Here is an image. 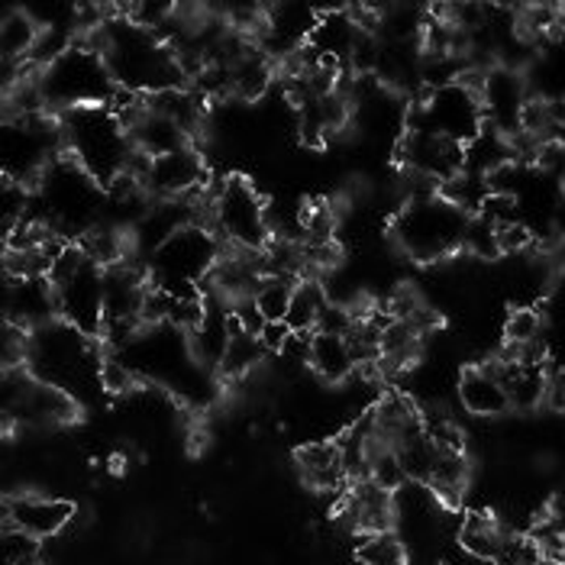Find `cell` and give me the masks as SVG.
<instances>
[{
  "label": "cell",
  "mask_w": 565,
  "mask_h": 565,
  "mask_svg": "<svg viewBox=\"0 0 565 565\" xmlns=\"http://www.w3.org/2000/svg\"><path fill=\"white\" fill-rule=\"evenodd\" d=\"M469 214L452 207L449 201H417L407 204L394 220V239L397 246L417 262H436L462 253Z\"/></svg>",
  "instance_id": "cell-4"
},
{
  "label": "cell",
  "mask_w": 565,
  "mask_h": 565,
  "mask_svg": "<svg viewBox=\"0 0 565 565\" xmlns=\"http://www.w3.org/2000/svg\"><path fill=\"white\" fill-rule=\"evenodd\" d=\"M62 132H65L68 159H75L100 188L114 184L127 172L132 152H136L127 127L107 107L68 110L62 120Z\"/></svg>",
  "instance_id": "cell-2"
},
{
  "label": "cell",
  "mask_w": 565,
  "mask_h": 565,
  "mask_svg": "<svg viewBox=\"0 0 565 565\" xmlns=\"http://www.w3.org/2000/svg\"><path fill=\"white\" fill-rule=\"evenodd\" d=\"M262 355H265V347L259 343V337H249V333H243L236 327V333L230 340V349H226V355L220 362V372L226 379H246L259 365Z\"/></svg>",
  "instance_id": "cell-29"
},
{
  "label": "cell",
  "mask_w": 565,
  "mask_h": 565,
  "mask_svg": "<svg viewBox=\"0 0 565 565\" xmlns=\"http://www.w3.org/2000/svg\"><path fill=\"white\" fill-rule=\"evenodd\" d=\"M543 407L563 414L565 411V372H553L546 382V394H543Z\"/></svg>",
  "instance_id": "cell-40"
},
{
  "label": "cell",
  "mask_w": 565,
  "mask_h": 565,
  "mask_svg": "<svg viewBox=\"0 0 565 565\" xmlns=\"http://www.w3.org/2000/svg\"><path fill=\"white\" fill-rule=\"evenodd\" d=\"M546 382H550L546 365H521L514 382L504 388L511 411H533V407H540L543 394H546Z\"/></svg>",
  "instance_id": "cell-28"
},
{
  "label": "cell",
  "mask_w": 565,
  "mask_h": 565,
  "mask_svg": "<svg viewBox=\"0 0 565 565\" xmlns=\"http://www.w3.org/2000/svg\"><path fill=\"white\" fill-rule=\"evenodd\" d=\"M149 107L156 114L174 120L188 136L204 124V97L198 90H188V87H172V90L152 94L149 97Z\"/></svg>",
  "instance_id": "cell-25"
},
{
  "label": "cell",
  "mask_w": 565,
  "mask_h": 565,
  "mask_svg": "<svg viewBox=\"0 0 565 565\" xmlns=\"http://www.w3.org/2000/svg\"><path fill=\"white\" fill-rule=\"evenodd\" d=\"M481 107H484V124L504 132L508 139H514L521 132L523 107L530 100L526 82L521 78L518 68H494L484 75L481 85Z\"/></svg>",
  "instance_id": "cell-10"
},
{
  "label": "cell",
  "mask_w": 565,
  "mask_h": 565,
  "mask_svg": "<svg viewBox=\"0 0 565 565\" xmlns=\"http://www.w3.org/2000/svg\"><path fill=\"white\" fill-rule=\"evenodd\" d=\"M298 469L307 488L313 491H340L349 484L347 466H343V449L337 439H317L298 449Z\"/></svg>",
  "instance_id": "cell-17"
},
{
  "label": "cell",
  "mask_w": 565,
  "mask_h": 565,
  "mask_svg": "<svg viewBox=\"0 0 565 565\" xmlns=\"http://www.w3.org/2000/svg\"><path fill=\"white\" fill-rule=\"evenodd\" d=\"M40 90L45 107H62L68 114L82 107H107L120 87L97 49L72 45L52 65H45L40 75Z\"/></svg>",
  "instance_id": "cell-3"
},
{
  "label": "cell",
  "mask_w": 565,
  "mask_h": 565,
  "mask_svg": "<svg viewBox=\"0 0 565 565\" xmlns=\"http://www.w3.org/2000/svg\"><path fill=\"white\" fill-rule=\"evenodd\" d=\"M397 159L407 172H420L446 184L449 178L466 172V146L446 139L434 130H407L401 136Z\"/></svg>",
  "instance_id": "cell-9"
},
{
  "label": "cell",
  "mask_w": 565,
  "mask_h": 565,
  "mask_svg": "<svg viewBox=\"0 0 565 565\" xmlns=\"http://www.w3.org/2000/svg\"><path fill=\"white\" fill-rule=\"evenodd\" d=\"M462 253L479 256V259H498L501 256V249H498V226H491L484 217H469Z\"/></svg>",
  "instance_id": "cell-34"
},
{
  "label": "cell",
  "mask_w": 565,
  "mask_h": 565,
  "mask_svg": "<svg viewBox=\"0 0 565 565\" xmlns=\"http://www.w3.org/2000/svg\"><path fill=\"white\" fill-rule=\"evenodd\" d=\"M459 401L476 417H501L504 411H511L504 385L481 365H472L459 375Z\"/></svg>",
  "instance_id": "cell-18"
},
{
  "label": "cell",
  "mask_w": 565,
  "mask_h": 565,
  "mask_svg": "<svg viewBox=\"0 0 565 565\" xmlns=\"http://www.w3.org/2000/svg\"><path fill=\"white\" fill-rule=\"evenodd\" d=\"M130 136L132 146H136L139 152H146L149 159H162V156H169V152L188 149V139H191L174 120L156 114L152 107H146V114L136 120V127L130 130Z\"/></svg>",
  "instance_id": "cell-19"
},
{
  "label": "cell",
  "mask_w": 565,
  "mask_h": 565,
  "mask_svg": "<svg viewBox=\"0 0 565 565\" xmlns=\"http://www.w3.org/2000/svg\"><path fill=\"white\" fill-rule=\"evenodd\" d=\"M508 526H501V521L488 511H472L466 514L462 530H459V543L466 553H472L481 563H491L501 550V540H504Z\"/></svg>",
  "instance_id": "cell-24"
},
{
  "label": "cell",
  "mask_w": 565,
  "mask_h": 565,
  "mask_svg": "<svg viewBox=\"0 0 565 565\" xmlns=\"http://www.w3.org/2000/svg\"><path fill=\"white\" fill-rule=\"evenodd\" d=\"M75 521V504L62 498L43 494H13L3 508V526H17L36 540L58 536L68 523Z\"/></svg>",
  "instance_id": "cell-11"
},
{
  "label": "cell",
  "mask_w": 565,
  "mask_h": 565,
  "mask_svg": "<svg viewBox=\"0 0 565 565\" xmlns=\"http://www.w3.org/2000/svg\"><path fill=\"white\" fill-rule=\"evenodd\" d=\"M40 23L26 13V7H10L0 17V52L3 62L10 65H23V58L33 55V49L40 43Z\"/></svg>",
  "instance_id": "cell-22"
},
{
  "label": "cell",
  "mask_w": 565,
  "mask_h": 565,
  "mask_svg": "<svg viewBox=\"0 0 565 565\" xmlns=\"http://www.w3.org/2000/svg\"><path fill=\"white\" fill-rule=\"evenodd\" d=\"M291 327H288V320H268L265 327H262L259 333V343L265 347V352H281L285 343L291 340Z\"/></svg>",
  "instance_id": "cell-39"
},
{
  "label": "cell",
  "mask_w": 565,
  "mask_h": 565,
  "mask_svg": "<svg viewBox=\"0 0 565 565\" xmlns=\"http://www.w3.org/2000/svg\"><path fill=\"white\" fill-rule=\"evenodd\" d=\"M359 36H362V30H359V23L349 17L347 10H333V13H323L317 20V30H313V36H310L307 45L317 55H330L337 62H349Z\"/></svg>",
  "instance_id": "cell-21"
},
{
  "label": "cell",
  "mask_w": 565,
  "mask_h": 565,
  "mask_svg": "<svg viewBox=\"0 0 565 565\" xmlns=\"http://www.w3.org/2000/svg\"><path fill=\"white\" fill-rule=\"evenodd\" d=\"M469 484V456L466 449H436L434 472H430V494L443 508H459Z\"/></svg>",
  "instance_id": "cell-20"
},
{
  "label": "cell",
  "mask_w": 565,
  "mask_h": 565,
  "mask_svg": "<svg viewBox=\"0 0 565 565\" xmlns=\"http://www.w3.org/2000/svg\"><path fill=\"white\" fill-rule=\"evenodd\" d=\"M230 313H233V323L243 333H249V337H259L262 327L268 323L265 313L259 310V305H256V298H236V301H230Z\"/></svg>",
  "instance_id": "cell-37"
},
{
  "label": "cell",
  "mask_w": 565,
  "mask_h": 565,
  "mask_svg": "<svg viewBox=\"0 0 565 565\" xmlns=\"http://www.w3.org/2000/svg\"><path fill=\"white\" fill-rule=\"evenodd\" d=\"M540 559H543V553H540V546H536V540L530 533L508 530L491 565H536Z\"/></svg>",
  "instance_id": "cell-32"
},
{
  "label": "cell",
  "mask_w": 565,
  "mask_h": 565,
  "mask_svg": "<svg viewBox=\"0 0 565 565\" xmlns=\"http://www.w3.org/2000/svg\"><path fill=\"white\" fill-rule=\"evenodd\" d=\"M7 417H20L23 424H36V427L72 424L78 417V401H75V394H68L65 388L36 379L33 388L23 394V401L13 411H7Z\"/></svg>",
  "instance_id": "cell-16"
},
{
  "label": "cell",
  "mask_w": 565,
  "mask_h": 565,
  "mask_svg": "<svg viewBox=\"0 0 565 565\" xmlns=\"http://www.w3.org/2000/svg\"><path fill=\"white\" fill-rule=\"evenodd\" d=\"M347 514L359 533H392L397 521L394 491L375 484L372 479L355 481L347 494Z\"/></svg>",
  "instance_id": "cell-15"
},
{
  "label": "cell",
  "mask_w": 565,
  "mask_h": 565,
  "mask_svg": "<svg viewBox=\"0 0 565 565\" xmlns=\"http://www.w3.org/2000/svg\"><path fill=\"white\" fill-rule=\"evenodd\" d=\"M142 184H146L149 198L181 201V198H188L191 191H198L204 184V159L191 146L169 152L162 159H152Z\"/></svg>",
  "instance_id": "cell-12"
},
{
  "label": "cell",
  "mask_w": 565,
  "mask_h": 565,
  "mask_svg": "<svg viewBox=\"0 0 565 565\" xmlns=\"http://www.w3.org/2000/svg\"><path fill=\"white\" fill-rule=\"evenodd\" d=\"M3 559L7 565H40L43 546L36 536L23 533L17 526H3Z\"/></svg>",
  "instance_id": "cell-33"
},
{
  "label": "cell",
  "mask_w": 565,
  "mask_h": 565,
  "mask_svg": "<svg viewBox=\"0 0 565 565\" xmlns=\"http://www.w3.org/2000/svg\"><path fill=\"white\" fill-rule=\"evenodd\" d=\"M220 243L201 223L181 226L152 253L149 275L152 285L169 295H194L198 285L217 268Z\"/></svg>",
  "instance_id": "cell-5"
},
{
  "label": "cell",
  "mask_w": 565,
  "mask_h": 565,
  "mask_svg": "<svg viewBox=\"0 0 565 565\" xmlns=\"http://www.w3.org/2000/svg\"><path fill=\"white\" fill-rule=\"evenodd\" d=\"M327 305H330V298L323 291V281L301 278L295 285V298H291V310H288V327L295 333H313L317 320H320V313H323Z\"/></svg>",
  "instance_id": "cell-27"
},
{
  "label": "cell",
  "mask_w": 565,
  "mask_h": 565,
  "mask_svg": "<svg viewBox=\"0 0 565 565\" xmlns=\"http://www.w3.org/2000/svg\"><path fill=\"white\" fill-rule=\"evenodd\" d=\"M211 220L220 236L236 249H265L268 243V211L259 191L246 178H226L211 201Z\"/></svg>",
  "instance_id": "cell-7"
},
{
  "label": "cell",
  "mask_w": 565,
  "mask_h": 565,
  "mask_svg": "<svg viewBox=\"0 0 565 565\" xmlns=\"http://www.w3.org/2000/svg\"><path fill=\"white\" fill-rule=\"evenodd\" d=\"M104 268L87 259L68 281L55 285V301L62 323L75 327L85 337H100L107 320V288Z\"/></svg>",
  "instance_id": "cell-8"
},
{
  "label": "cell",
  "mask_w": 565,
  "mask_h": 565,
  "mask_svg": "<svg viewBox=\"0 0 565 565\" xmlns=\"http://www.w3.org/2000/svg\"><path fill=\"white\" fill-rule=\"evenodd\" d=\"M90 49L100 52L117 87H127L132 94L152 97V94L181 87L184 82L178 52L159 33L132 23L130 17L107 20L94 33Z\"/></svg>",
  "instance_id": "cell-1"
},
{
  "label": "cell",
  "mask_w": 565,
  "mask_h": 565,
  "mask_svg": "<svg viewBox=\"0 0 565 565\" xmlns=\"http://www.w3.org/2000/svg\"><path fill=\"white\" fill-rule=\"evenodd\" d=\"M295 285L298 281H288V278H262L259 291H256V305L265 313V320H288Z\"/></svg>",
  "instance_id": "cell-31"
},
{
  "label": "cell",
  "mask_w": 565,
  "mask_h": 565,
  "mask_svg": "<svg viewBox=\"0 0 565 565\" xmlns=\"http://www.w3.org/2000/svg\"><path fill=\"white\" fill-rule=\"evenodd\" d=\"M310 369L323 382H330V385L347 382L349 375L355 372V362H352L347 337H340V333H317L313 330V340H310Z\"/></svg>",
  "instance_id": "cell-23"
},
{
  "label": "cell",
  "mask_w": 565,
  "mask_h": 565,
  "mask_svg": "<svg viewBox=\"0 0 565 565\" xmlns=\"http://www.w3.org/2000/svg\"><path fill=\"white\" fill-rule=\"evenodd\" d=\"M317 10L298 7V3H281V7H268L265 13V33L259 40L268 52H298L310 43L313 30H317Z\"/></svg>",
  "instance_id": "cell-14"
},
{
  "label": "cell",
  "mask_w": 565,
  "mask_h": 565,
  "mask_svg": "<svg viewBox=\"0 0 565 565\" xmlns=\"http://www.w3.org/2000/svg\"><path fill=\"white\" fill-rule=\"evenodd\" d=\"M132 385H136V372H132L127 362H120V359H114V355L100 359V388H104V392L127 394L132 392Z\"/></svg>",
  "instance_id": "cell-36"
},
{
  "label": "cell",
  "mask_w": 565,
  "mask_h": 565,
  "mask_svg": "<svg viewBox=\"0 0 565 565\" xmlns=\"http://www.w3.org/2000/svg\"><path fill=\"white\" fill-rule=\"evenodd\" d=\"M230 78H233V94L243 100H256L265 94V87L271 85V65L268 55L262 49H246L233 65H230Z\"/></svg>",
  "instance_id": "cell-26"
},
{
  "label": "cell",
  "mask_w": 565,
  "mask_h": 565,
  "mask_svg": "<svg viewBox=\"0 0 565 565\" xmlns=\"http://www.w3.org/2000/svg\"><path fill=\"white\" fill-rule=\"evenodd\" d=\"M504 337H508V343H514V347H526V343L540 340V337H543V317H540V310H533V307H518V310H511V317H508V323H504Z\"/></svg>",
  "instance_id": "cell-35"
},
{
  "label": "cell",
  "mask_w": 565,
  "mask_h": 565,
  "mask_svg": "<svg viewBox=\"0 0 565 565\" xmlns=\"http://www.w3.org/2000/svg\"><path fill=\"white\" fill-rule=\"evenodd\" d=\"M533 243V230L526 223H508V226H498V249L501 256H518L526 246Z\"/></svg>",
  "instance_id": "cell-38"
},
{
  "label": "cell",
  "mask_w": 565,
  "mask_h": 565,
  "mask_svg": "<svg viewBox=\"0 0 565 565\" xmlns=\"http://www.w3.org/2000/svg\"><path fill=\"white\" fill-rule=\"evenodd\" d=\"M100 191L104 188L68 156H58L40 178L45 217L58 226H75L85 233L87 223L100 211Z\"/></svg>",
  "instance_id": "cell-6"
},
{
  "label": "cell",
  "mask_w": 565,
  "mask_h": 565,
  "mask_svg": "<svg viewBox=\"0 0 565 565\" xmlns=\"http://www.w3.org/2000/svg\"><path fill=\"white\" fill-rule=\"evenodd\" d=\"M355 556L362 565H407V553L394 533H362Z\"/></svg>",
  "instance_id": "cell-30"
},
{
  "label": "cell",
  "mask_w": 565,
  "mask_h": 565,
  "mask_svg": "<svg viewBox=\"0 0 565 565\" xmlns=\"http://www.w3.org/2000/svg\"><path fill=\"white\" fill-rule=\"evenodd\" d=\"M7 323H17L23 330H43L52 313L58 310L55 288L49 278H7L3 288Z\"/></svg>",
  "instance_id": "cell-13"
}]
</instances>
